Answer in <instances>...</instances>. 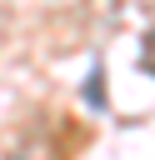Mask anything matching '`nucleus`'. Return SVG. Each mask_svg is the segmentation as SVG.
Returning a JSON list of instances; mask_svg holds the SVG:
<instances>
[{
	"instance_id": "obj_1",
	"label": "nucleus",
	"mask_w": 155,
	"mask_h": 160,
	"mask_svg": "<svg viewBox=\"0 0 155 160\" xmlns=\"http://www.w3.org/2000/svg\"><path fill=\"white\" fill-rule=\"evenodd\" d=\"M85 95H90V105H100V70H90V85H85Z\"/></svg>"
}]
</instances>
